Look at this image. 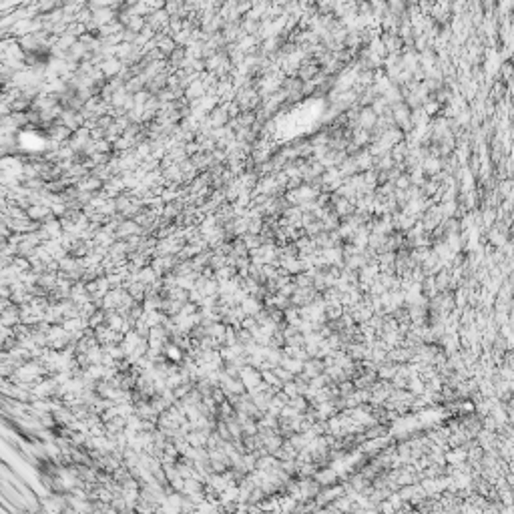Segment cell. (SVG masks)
<instances>
[{
  "label": "cell",
  "mask_w": 514,
  "mask_h": 514,
  "mask_svg": "<svg viewBox=\"0 0 514 514\" xmlns=\"http://www.w3.org/2000/svg\"><path fill=\"white\" fill-rule=\"evenodd\" d=\"M34 6H36V10H38V14H48V12L56 10V8L60 6V2H58V0H38Z\"/></svg>",
  "instance_id": "cell-1"
},
{
  "label": "cell",
  "mask_w": 514,
  "mask_h": 514,
  "mask_svg": "<svg viewBox=\"0 0 514 514\" xmlns=\"http://www.w3.org/2000/svg\"><path fill=\"white\" fill-rule=\"evenodd\" d=\"M139 2H143V0H125V6H127V8H135Z\"/></svg>",
  "instance_id": "cell-2"
}]
</instances>
